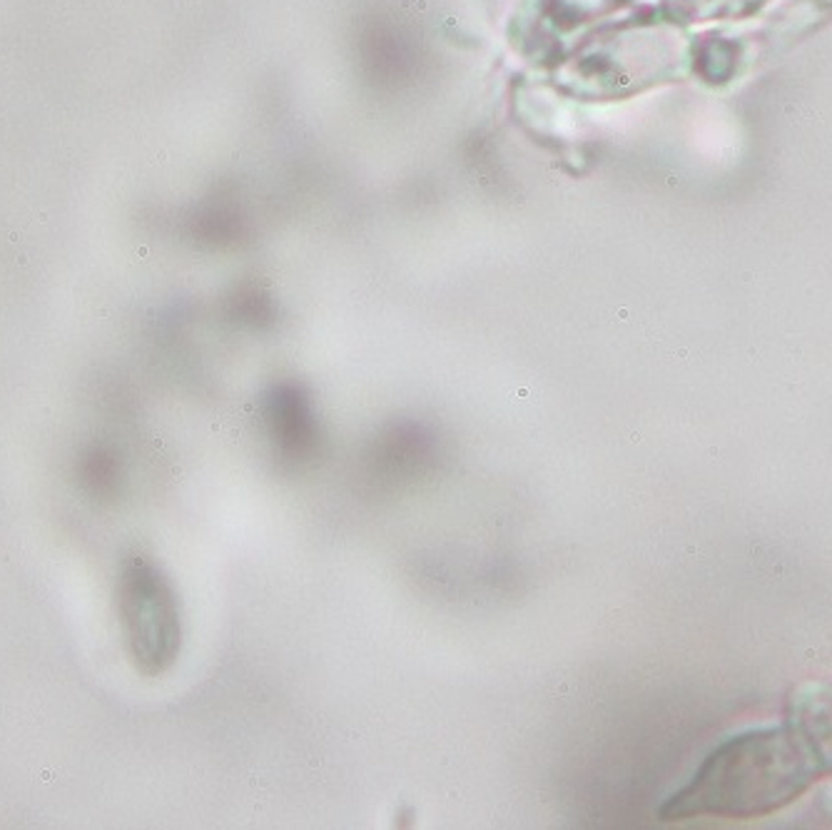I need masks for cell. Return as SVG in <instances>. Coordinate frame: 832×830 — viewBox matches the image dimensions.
Here are the masks:
<instances>
[{
  "instance_id": "obj_2",
  "label": "cell",
  "mask_w": 832,
  "mask_h": 830,
  "mask_svg": "<svg viewBox=\"0 0 832 830\" xmlns=\"http://www.w3.org/2000/svg\"><path fill=\"white\" fill-rule=\"evenodd\" d=\"M120 614L130 656L145 676H159L180 653V609L172 586L153 561L136 557L120 582Z\"/></svg>"
},
{
  "instance_id": "obj_1",
  "label": "cell",
  "mask_w": 832,
  "mask_h": 830,
  "mask_svg": "<svg viewBox=\"0 0 832 830\" xmlns=\"http://www.w3.org/2000/svg\"><path fill=\"white\" fill-rule=\"evenodd\" d=\"M822 774L793 726H763L720 741L683 788L658 808L661 820H751L780 813Z\"/></svg>"
},
{
  "instance_id": "obj_4",
  "label": "cell",
  "mask_w": 832,
  "mask_h": 830,
  "mask_svg": "<svg viewBox=\"0 0 832 830\" xmlns=\"http://www.w3.org/2000/svg\"><path fill=\"white\" fill-rule=\"evenodd\" d=\"M820 799H822V801H828V803H830V813H832V788H828V791H825V793H822V795H820Z\"/></svg>"
},
{
  "instance_id": "obj_3",
  "label": "cell",
  "mask_w": 832,
  "mask_h": 830,
  "mask_svg": "<svg viewBox=\"0 0 832 830\" xmlns=\"http://www.w3.org/2000/svg\"><path fill=\"white\" fill-rule=\"evenodd\" d=\"M785 720L808 745L822 774H832V684H805L795 689Z\"/></svg>"
}]
</instances>
